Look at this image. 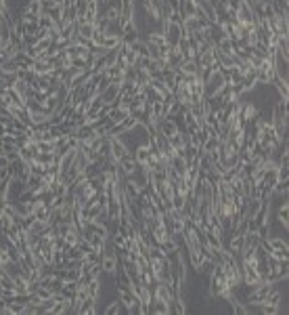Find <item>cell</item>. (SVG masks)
<instances>
[{
  "label": "cell",
  "instance_id": "277c9868",
  "mask_svg": "<svg viewBox=\"0 0 289 315\" xmlns=\"http://www.w3.org/2000/svg\"><path fill=\"white\" fill-rule=\"evenodd\" d=\"M107 116H109V120H111L113 124H119L124 118H128V116H130V111H128V107L116 105V107H111V110H107Z\"/></svg>",
  "mask_w": 289,
  "mask_h": 315
},
{
  "label": "cell",
  "instance_id": "52a82bcc",
  "mask_svg": "<svg viewBox=\"0 0 289 315\" xmlns=\"http://www.w3.org/2000/svg\"><path fill=\"white\" fill-rule=\"evenodd\" d=\"M218 145H220V139L218 137H214V135H210L207 137V141L204 145H201V151H205V153H214L218 149Z\"/></svg>",
  "mask_w": 289,
  "mask_h": 315
},
{
  "label": "cell",
  "instance_id": "7a4b0ae2",
  "mask_svg": "<svg viewBox=\"0 0 289 315\" xmlns=\"http://www.w3.org/2000/svg\"><path fill=\"white\" fill-rule=\"evenodd\" d=\"M161 32H164L166 42L170 46H176L180 38H187V34L183 32V25L174 23V21H164V23H161Z\"/></svg>",
  "mask_w": 289,
  "mask_h": 315
},
{
  "label": "cell",
  "instance_id": "9c48e42d",
  "mask_svg": "<svg viewBox=\"0 0 289 315\" xmlns=\"http://www.w3.org/2000/svg\"><path fill=\"white\" fill-rule=\"evenodd\" d=\"M38 25H40V30H52L55 28V23H52V19L49 15H40Z\"/></svg>",
  "mask_w": 289,
  "mask_h": 315
},
{
  "label": "cell",
  "instance_id": "8992f818",
  "mask_svg": "<svg viewBox=\"0 0 289 315\" xmlns=\"http://www.w3.org/2000/svg\"><path fill=\"white\" fill-rule=\"evenodd\" d=\"M32 70L36 72L38 76H46V74L52 72V65H51L49 59H36V61H34V65H32Z\"/></svg>",
  "mask_w": 289,
  "mask_h": 315
},
{
  "label": "cell",
  "instance_id": "3957f363",
  "mask_svg": "<svg viewBox=\"0 0 289 315\" xmlns=\"http://www.w3.org/2000/svg\"><path fill=\"white\" fill-rule=\"evenodd\" d=\"M28 189V185H25V181L21 179H15V177H11V183H9V191H6V200L9 202H15V200L21 198V193Z\"/></svg>",
  "mask_w": 289,
  "mask_h": 315
},
{
  "label": "cell",
  "instance_id": "6da1fadb",
  "mask_svg": "<svg viewBox=\"0 0 289 315\" xmlns=\"http://www.w3.org/2000/svg\"><path fill=\"white\" fill-rule=\"evenodd\" d=\"M224 86H226L224 74L220 72V70H218V72H212V76L204 82V97L210 99V97H214V95H218V93L222 91Z\"/></svg>",
  "mask_w": 289,
  "mask_h": 315
},
{
  "label": "cell",
  "instance_id": "ba28073f",
  "mask_svg": "<svg viewBox=\"0 0 289 315\" xmlns=\"http://www.w3.org/2000/svg\"><path fill=\"white\" fill-rule=\"evenodd\" d=\"M119 44H122V40H119L118 36H109V34H105L103 42H101V46H103V49H107V51H111V49H118Z\"/></svg>",
  "mask_w": 289,
  "mask_h": 315
},
{
  "label": "cell",
  "instance_id": "5b68a950",
  "mask_svg": "<svg viewBox=\"0 0 289 315\" xmlns=\"http://www.w3.org/2000/svg\"><path fill=\"white\" fill-rule=\"evenodd\" d=\"M187 166H189V164H187V160H185L183 156H180V153H174V156L170 158V168H172V170H176L180 177H183L185 172H187Z\"/></svg>",
  "mask_w": 289,
  "mask_h": 315
},
{
  "label": "cell",
  "instance_id": "30bf717a",
  "mask_svg": "<svg viewBox=\"0 0 289 315\" xmlns=\"http://www.w3.org/2000/svg\"><path fill=\"white\" fill-rule=\"evenodd\" d=\"M6 177H11V172H9V166H6V168H0V183H2V181H4Z\"/></svg>",
  "mask_w": 289,
  "mask_h": 315
}]
</instances>
